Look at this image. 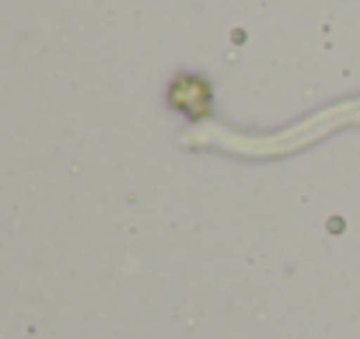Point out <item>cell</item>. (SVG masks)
<instances>
[{"label":"cell","instance_id":"cell-1","mask_svg":"<svg viewBox=\"0 0 360 339\" xmlns=\"http://www.w3.org/2000/svg\"><path fill=\"white\" fill-rule=\"evenodd\" d=\"M168 109H175L179 115L200 122L214 113V84L203 74H179L168 84Z\"/></svg>","mask_w":360,"mask_h":339}]
</instances>
